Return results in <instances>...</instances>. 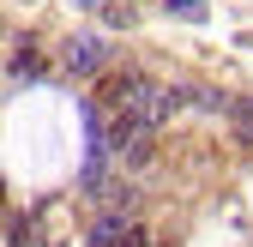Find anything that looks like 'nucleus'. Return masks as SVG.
Wrapping results in <instances>:
<instances>
[{
    "instance_id": "3",
    "label": "nucleus",
    "mask_w": 253,
    "mask_h": 247,
    "mask_svg": "<svg viewBox=\"0 0 253 247\" xmlns=\"http://www.w3.org/2000/svg\"><path fill=\"white\" fill-rule=\"evenodd\" d=\"M229 127H235V145H247V151H253V97L229 103Z\"/></svg>"
},
{
    "instance_id": "6",
    "label": "nucleus",
    "mask_w": 253,
    "mask_h": 247,
    "mask_svg": "<svg viewBox=\"0 0 253 247\" xmlns=\"http://www.w3.org/2000/svg\"><path fill=\"white\" fill-rule=\"evenodd\" d=\"M84 6H103V0H84Z\"/></svg>"
},
{
    "instance_id": "2",
    "label": "nucleus",
    "mask_w": 253,
    "mask_h": 247,
    "mask_svg": "<svg viewBox=\"0 0 253 247\" xmlns=\"http://www.w3.org/2000/svg\"><path fill=\"white\" fill-rule=\"evenodd\" d=\"M133 229V217H126V211H109V217L90 229V247H121V235Z\"/></svg>"
},
{
    "instance_id": "1",
    "label": "nucleus",
    "mask_w": 253,
    "mask_h": 247,
    "mask_svg": "<svg viewBox=\"0 0 253 247\" xmlns=\"http://www.w3.org/2000/svg\"><path fill=\"white\" fill-rule=\"evenodd\" d=\"M60 67H67V73H79V79H97V73L109 67L103 37H67V42H60Z\"/></svg>"
},
{
    "instance_id": "5",
    "label": "nucleus",
    "mask_w": 253,
    "mask_h": 247,
    "mask_svg": "<svg viewBox=\"0 0 253 247\" xmlns=\"http://www.w3.org/2000/svg\"><path fill=\"white\" fill-rule=\"evenodd\" d=\"M121 247H151V235H145V229L133 223V229H126V235H121Z\"/></svg>"
},
{
    "instance_id": "4",
    "label": "nucleus",
    "mask_w": 253,
    "mask_h": 247,
    "mask_svg": "<svg viewBox=\"0 0 253 247\" xmlns=\"http://www.w3.org/2000/svg\"><path fill=\"white\" fill-rule=\"evenodd\" d=\"M169 12H175V18H199L205 6H199V0H169Z\"/></svg>"
}]
</instances>
